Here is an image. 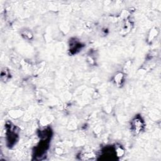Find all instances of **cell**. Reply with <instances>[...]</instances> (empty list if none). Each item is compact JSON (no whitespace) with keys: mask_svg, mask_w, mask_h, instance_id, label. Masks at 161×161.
I'll return each mask as SVG.
<instances>
[{"mask_svg":"<svg viewBox=\"0 0 161 161\" xmlns=\"http://www.w3.org/2000/svg\"><path fill=\"white\" fill-rule=\"evenodd\" d=\"M7 128V142L9 143V146L13 145L17 141L18 139V131L17 130V127L14 125H13L11 123H9V125H6Z\"/></svg>","mask_w":161,"mask_h":161,"instance_id":"6da1fadb","label":"cell"},{"mask_svg":"<svg viewBox=\"0 0 161 161\" xmlns=\"http://www.w3.org/2000/svg\"><path fill=\"white\" fill-rule=\"evenodd\" d=\"M123 79H124V76L122 73H118L116 74L115 77V82L117 85L120 86L121 85L122 82H123Z\"/></svg>","mask_w":161,"mask_h":161,"instance_id":"3957f363","label":"cell"},{"mask_svg":"<svg viewBox=\"0 0 161 161\" xmlns=\"http://www.w3.org/2000/svg\"><path fill=\"white\" fill-rule=\"evenodd\" d=\"M131 127L133 132L139 134L142 131L144 127V122L140 116H136L133 119L131 123Z\"/></svg>","mask_w":161,"mask_h":161,"instance_id":"7a4b0ae2","label":"cell"},{"mask_svg":"<svg viewBox=\"0 0 161 161\" xmlns=\"http://www.w3.org/2000/svg\"><path fill=\"white\" fill-rule=\"evenodd\" d=\"M9 75H10V74H9V71L7 70L6 68H5L4 70H2V71H1V79H3V77H4L3 80L7 81L9 79Z\"/></svg>","mask_w":161,"mask_h":161,"instance_id":"5b68a950","label":"cell"},{"mask_svg":"<svg viewBox=\"0 0 161 161\" xmlns=\"http://www.w3.org/2000/svg\"><path fill=\"white\" fill-rule=\"evenodd\" d=\"M23 35H26L25 36V37L27 38H29V39H30L31 38V37H32V34L31 33V32H29V31H25V33H23L22 34Z\"/></svg>","mask_w":161,"mask_h":161,"instance_id":"8992f818","label":"cell"},{"mask_svg":"<svg viewBox=\"0 0 161 161\" xmlns=\"http://www.w3.org/2000/svg\"><path fill=\"white\" fill-rule=\"evenodd\" d=\"M95 157L93 154L92 153H83L80 156V159L81 160H89Z\"/></svg>","mask_w":161,"mask_h":161,"instance_id":"277c9868","label":"cell"}]
</instances>
